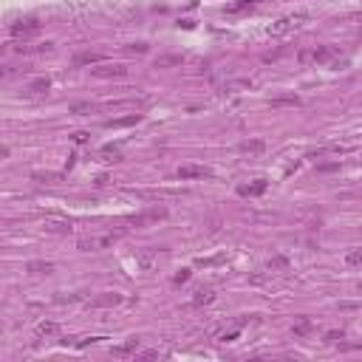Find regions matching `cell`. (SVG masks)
<instances>
[{"label": "cell", "mask_w": 362, "mask_h": 362, "mask_svg": "<svg viewBox=\"0 0 362 362\" xmlns=\"http://www.w3.org/2000/svg\"><path fill=\"white\" fill-rule=\"evenodd\" d=\"M122 238V232H105V235H88V238H80L77 241V249L82 252H99V249L111 246L116 241Z\"/></svg>", "instance_id": "6da1fadb"}, {"label": "cell", "mask_w": 362, "mask_h": 362, "mask_svg": "<svg viewBox=\"0 0 362 362\" xmlns=\"http://www.w3.org/2000/svg\"><path fill=\"white\" fill-rule=\"evenodd\" d=\"M303 23H309V14H306V11H294V14H286V17H280L277 23H272V26H269V34H289L294 28H300Z\"/></svg>", "instance_id": "7a4b0ae2"}, {"label": "cell", "mask_w": 362, "mask_h": 362, "mask_svg": "<svg viewBox=\"0 0 362 362\" xmlns=\"http://www.w3.org/2000/svg\"><path fill=\"white\" fill-rule=\"evenodd\" d=\"M167 218V210L164 207H153V210H144L133 218V227H147V224H159Z\"/></svg>", "instance_id": "3957f363"}, {"label": "cell", "mask_w": 362, "mask_h": 362, "mask_svg": "<svg viewBox=\"0 0 362 362\" xmlns=\"http://www.w3.org/2000/svg\"><path fill=\"white\" fill-rule=\"evenodd\" d=\"M311 60L317 62V65H331L334 60H340V48H334V45H320V48L311 51Z\"/></svg>", "instance_id": "277c9868"}, {"label": "cell", "mask_w": 362, "mask_h": 362, "mask_svg": "<svg viewBox=\"0 0 362 362\" xmlns=\"http://www.w3.org/2000/svg\"><path fill=\"white\" fill-rule=\"evenodd\" d=\"M212 170L210 167H198V164H184V167H178V178L181 181H190V178H210Z\"/></svg>", "instance_id": "5b68a950"}, {"label": "cell", "mask_w": 362, "mask_h": 362, "mask_svg": "<svg viewBox=\"0 0 362 362\" xmlns=\"http://www.w3.org/2000/svg\"><path fill=\"white\" fill-rule=\"evenodd\" d=\"M9 31H11V37H34L37 31H40V23H37V20H20V23H14Z\"/></svg>", "instance_id": "8992f818"}, {"label": "cell", "mask_w": 362, "mask_h": 362, "mask_svg": "<svg viewBox=\"0 0 362 362\" xmlns=\"http://www.w3.org/2000/svg\"><path fill=\"white\" fill-rule=\"evenodd\" d=\"M124 74H127V68H124V65H99V68H94V77H99V80L124 77Z\"/></svg>", "instance_id": "52a82bcc"}, {"label": "cell", "mask_w": 362, "mask_h": 362, "mask_svg": "<svg viewBox=\"0 0 362 362\" xmlns=\"http://www.w3.org/2000/svg\"><path fill=\"white\" fill-rule=\"evenodd\" d=\"M266 187H269V184H266L263 178H257L255 184H241L238 187V195H243V198H255V195H263L266 193Z\"/></svg>", "instance_id": "ba28073f"}, {"label": "cell", "mask_w": 362, "mask_h": 362, "mask_svg": "<svg viewBox=\"0 0 362 362\" xmlns=\"http://www.w3.org/2000/svg\"><path fill=\"white\" fill-rule=\"evenodd\" d=\"M257 3H260V0H235V3H230L224 11H227V14H243V11H252Z\"/></svg>", "instance_id": "9c48e42d"}, {"label": "cell", "mask_w": 362, "mask_h": 362, "mask_svg": "<svg viewBox=\"0 0 362 362\" xmlns=\"http://www.w3.org/2000/svg\"><path fill=\"white\" fill-rule=\"evenodd\" d=\"M122 303V294H102V297H94L91 306L94 309H108V306H119Z\"/></svg>", "instance_id": "30bf717a"}, {"label": "cell", "mask_w": 362, "mask_h": 362, "mask_svg": "<svg viewBox=\"0 0 362 362\" xmlns=\"http://www.w3.org/2000/svg\"><path fill=\"white\" fill-rule=\"evenodd\" d=\"M238 150H241V153H246V156H260V153L266 150V144H263L260 139H255V141H241Z\"/></svg>", "instance_id": "8fae6325"}, {"label": "cell", "mask_w": 362, "mask_h": 362, "mask_svg": "<svg viewBox=\"0 0 362 362\" xmlns=\"http://www.w3.org/2000/svg\"><path fill=\"white\" fill-rule=\"evenodd\" d=\"M45 230H51V232H68L71 230V221H65V218H54V215H45Z\"/></svg>", "instance_id": "7c38bea8"}, {"label": "cell", "mask_w": 362, "mask_h": 362, "mask_svg": "<svg viewBox=\"0 0 362 362\" xmlns=\"http://www.w3.org/2000/svg\"><path fill=\"white\" fill-rule=\"evenodd\" d=\"M141 116L139 114H130V116H122V119H111L105 127H130V124H139Z\"/></svg>", "instance_id": "4fadbf2b"}, {"label": "cell", "mask_w": 362, "mask_h": 362, "mask_svg": "<svg viewBox=\"0 0 362 362\" xmlns=\"http://www.w3.org/2000/svg\"><path fill=\"white\" fill-rule=\"evenodd\" d=\"M26 272H31V274H51V272H54V263H43V260H31V263H26Z\"/></svg>", "instance_id": "5bb4252c"}, {"label": "cell", "mask_w": 362, "mask_h": 362, "mask_svg": "<svg viewBox=\"0 0 362 362\" xmlns=\"http://www.w3.org/2000/svg\"><path fill=\"white\" fill-rule=\"evenodd\" d=\"M311 328H314V323H311L309 317H300L297 323H294L292 331H294V337H309V334H311Z\"/></svg>", "instance_id": "9a60e30c"}, {"label": "cell", "mask_w": 362, "mask_h": 362, "mask_svg": "<svg viewBox=\"0 0 362 362\" xmlns=\"http://www.w3.org/2000/svg\"><path fill=\"white\" fill-rule=\"evenodd\" d=\"M212 300H215V292H212V289H198L195 297H193V306H207V303H212Z\"/></svg>", "instance_id": "2e32d148"}, {"label": "cell", "mask_w": 362, "mask_h": 362, "mask_svg": "<svg viewBox=\"0 0 362 362\" xmlns=\"http://www.w3.org/2000/svg\"><path fill=\"white\" fill-rule=\"evenodd\" d=\"M102 54H94V51H85V54H77L74 57V65H91V62H99Z\"/></svg>", "instance_id": "e0dca14e"}, {"label": "cell", "mask_w": 362, "mask_h": 362, "mask_svg": "<svg viewBox=\"0 0 362 362\" xmlns=\"http://www.w3.org/2000/svg\"><path fill=\"white\" fill-rule=\"evenodd\" d=\"M170 65H181V54H167L156 60V68H170Z\"/></svg>", "instance_id": "ac0fdd59"}, {"label": "cell", "mask_w": 362, "mask_h": 362, "mask_svg": "<svg viewBox=\"0 0 362 362\" xmlns=\"http://www.w3.org/2000/svg\"><path fill=\"white\" fill-rule=\"evenodd\" d=\"M141 340L139 337H133V340H127L124 345H119V348H114V354H130V351H139Z\"/></svg>", "instance_id": "d6986e66"}, {"label": "cell", "mask_w": 362, "mask_h": 362, "mask_svg": "<svg viewBox=\"0 0 362 362\" xmlns=\"http://www.w3.org/2000/svg\"><path fill=\"white\" fill-rule=\"evenodd\" d=\"M57 331H60L57 323H40V326H37V337H54Z\"/></svg>", "instance_id": "ffe728a7"}, {"label": "cell", "mask_w": 362, "mask_h": 362, "mask_svg": "<svg viewBox=\"0 0 362 362\" xmlns=\"http://www.w3.org/2000/svg\"><path fill=\"white\" fill-rule=\"evenodd\" d=\"M48 88H51V82H48V77H43V80H34L31 85H28V91H31V94H45Z\"/></svg>", "instance_id": "44dd1931"}, {"label": "cell", "mask_w": 362, "mask_h": 362, "mask_svg": "<svg viewBox=\"0 0 362 362\" xmlns=\"http://www.w3.org/2000/svg\"><path fill=\"white\" fill-rule=\"evenodd\" d=\"M280 105H300V97H277V99H272V108H280Z\"/></svg>", "instance_id": "7402d4cb"}, {"label": "cell", "mask_w": 362, "mask_h": 362, "mask_svg": "<svg viewBox=\"0 0 362 362\" xmlns=\"http://www.w3.org/2000/svg\"><path fill=\"white\" fill-rule=\"evenodd\" d=\"M345 260H348V263H362V249H357V252H348V255H345Z\"/></svg>", "instance_id": "603a6c76"}, {"label": "cell", "mask_w": 362, "mask_h": 362, "mask_svg": "<svg viewBox=\"0 0 362 362\" xmlns=\"http://www.w3.org/2000/svg\"><path fill=\"white\" fill-rule=\"evenodd\" d=\"M187 280H190V269H181V272L173 277V283H187Z\"/></svg>", "instance_id": "cb8c5ba5"}, {"label": "cell", "mask_w": 362, "mask_h": 362, "mask_svg": "<svg viewBox=\"0 0 362 362\" xmlns=\"http://www.w3.org/2000/svg\"><path fill=\"white\" fill-rule=\"evenodd\" d=\"M286 266V257H272L269 260V269H283Z\"/></svg>", "instance_id": "d4e9b609"}, {"label": "cell", "mask_w": 362, "mask_h": 362, "mask_svg": "<svg viewBox=\"0 0 362 362\" xmlns=\"http://www.w3.org/2000/svg\"><path fill=\"white\" fill-rule=\"evenodd\" d=\"M224 257H201L198 260V266H212V263H221Z\"/></svg>", "instance_id": "484cf974"}, {"label": "cell", "mask_w": 362, "mask_h": 362, "mask_svg": "<svg viewBox=\"0 0 362 362\" xmlns=\"http://www.w3.org/2000/svg\"><path fill=\"white\" fill-rule=\"evenodd\" d=\"M74 141H77V144H85V141H88V133H85V130L74 133Z\"/></svg>", "instance_id": "4316f807"}, {"label": "cell", "mask_w": 362, "mask_h": 362, "mask_svg": "<svg viewBox=\"0 0 362 362\" xmlns=\"http://www.w3.org/2000/svg\"><path fill=\"white\" fill-rule=\"evenodd\" d=\"M360 294H362V283H360Z\"/></svg>", "instance_id": "83f0119b"}]
</instances>
